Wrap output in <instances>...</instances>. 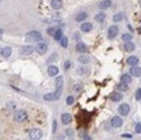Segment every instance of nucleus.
Segmentation results:
<instances>
[{
  "label": "nucleus",
  "instance_id": "obj_40",
  "mask_svg": "<svg viewBox=\"0 0 141 140\" xmlns=\"http://www.w3.org/2000/svg\"><path fill=\"white\" fill-rule=\"evenodd\" d=\"M1 34H2V30H0V35H1Z\"/></svg>",
  "mask_w": 141,
  "mask_h": 140
},
{
  "label": "nucleus",
  "instance_id": "obj_28",
  "mask_svg": "<svg viewBox=\"0 0 141 140\" xmlns=\"http://www.w3.org/2000/svg\"><path fill=\"white\" fill-rule=\"evenodd\" d=\"M60 44L62 48H67V47H68V37H66V36H62L60 40Z\"/></svg>",
  "mask_w": 141,
  "mask_h": 140
},
{
  "label": "nucleus",
  "instance_id": "obj_26",
  "mask_svg": "<svg viewBox=\"0 0 141 140\" xmlns=\"http://www.w3.org/2000/svg\"><path fill=\"white\" fill-rule=\"evenodd\" d=\"M105 18H106V16H105V14H103V13H99L98 15H96L95 18V21L98 22V23H102V22L105 20Z\"/></svg>",
  "mask_w": 141,
  "mask_h": 140
},
{
  "label": "nucleus",
  "instance_id": "obj_1",
  "mask_svg": "<svg viewBox=\"0 0 141 140\" xmlns=\"http://www.w3.org/2000/svg\"><path fill=\"white\" fill-rule=\"evenodd\" d=\"M43 39L42 34L36 30H33L26 34L25 36V41L28 43H36V42H39Z\"/></svg>",
  "mask_w": 141,
  "mask_h": 140
},
{
  "label": "nucleus",
  "instance_id": "obj_8",
  "mask_svg": "<svg viewBox=\"0 0 141 140\" xmlns=\"http://www.w3.org/2000/svg\"><path fill=\"white\" fill-rule=\"evenodd\" d=\"M33 51H34V48L32 46H24L21 48L20 53L21 55H29L33 53Z\"/></svg>",
  "mask_w": 141,
  "mask_h": 140
},
{
  "label": "nucleus",
  "instance_id": "obj_16",
  "mask_svg": "<svg viewBox=\"0 0 141 140\" xmlns=\"http://www.w3.org/2000/svg\"><path fill=\"white\" fill-rule=\"evenodd\" d=\"M76 50L80 53H85L88 50V48H87L86 44L83 43H79L77 45H76Z\"/></svg>",
  "mask_w": 141,
  "mask_h": 140
},
{
  "label": "nucleus",
  "instance_id": "obj_22",
  "mask_svg": "<svg viewBox=\"0 0 141 140\" xmlns=\"http://www.w3.org/2000/svg\"><path fill=\"white\" fill-rule=\"evenodd\" d=\"M88 18V14L86 12H81L79 13L75 18V21L76 22H82L84 20H86V18Z\"/></svg>",
  "mask_w": 141,
  "mask_h": 140
},
{
  "label": "nucleus",
  "instance_id": "obj_42",
  "mask_svg": "<svg viewBox=\"0 0 141 140\" xmlns=\"http://www.w3.org/2000/svg\"><path fill=\"white\" fill-rule=\"evenodd\" d=\"M0 1H1V0H0Z\"/></svg>",
  "mask_w": 141,
  "mask_h": 140
},
{
  "label": "nucleus",
  "instance_id": "obj_10",
  "mask_svg": "<svg viewBox=\"0 0 141 140\" xmlns=\"http://www.w3.org/2000/svg\"><path fill=\"white\" fill-rule=\"evenodd\" d=\"M47 72H48L49 75L55 76V75H56L59 73V69L57 68V67H56V66L51 65V66H49V67L48 68V69H47Z\"/></svg>",
  "mask_w": 141,
  "mask_h": 140
},
{
  "label": "nucleus",
  "instance_id": "obj_33",
  "mask_svg": "<svg viewBox=\"0 0 141 140\" xmlns=\"http://www.w3.org/2000/svg\"><path fill=\"white\" fill-rule=\"evenodd\" d=\"M82 89V87H81V85L80 84H75L74 85L73 87V90L75 91V92H80V91Z\"/></svg>",
  "mask_w": 141,
  "mask_h": 140
},
{
  "label": "nucleus",
  "instance_id": "obj_17",
  "mask_svg": "<svg viewBox=\"0 0 141 140\" xmlns=\"http://www.w3.org/2000/svg\"><path fill=\"white\" fill-rule=\"evenodd\" d=\"M78 61L81 64H88V63L90 62V57L88 55H81L78 57Z\"/></svg>",
  "mask_w": 141,
  "mask_h": 140
},
{
  "label": "nucleus",
  "instance_id": "obj_20",
  "mask_svg": "<svg viewBox=\"0 0 141 140\" xmlns=\"http://www.w3.org/2000/svg\"><path fill=\"white\" fill-rule=\"evenodd\" d=\"M111 4H112V2H111V0H104L100 4V9L101 10H106V9H108L109 7L111 6Z\"/></svg>",
  "mask_w": 141,
  "mask_h": 140
},
{
  "label": "nucleus",
  "instance_id": "obj_9",
  "mask_svg": "<svg viewBox=\"0 0 141 140\" xmlns=\"http://www.w3.org/2000/svg\"><path fill=\"white\" fill-rule=\"evenodd\" d=\"M62 0H51V7L55 10H59L62 7Z\"/></svg>",
  "mask_w": 141,
  "mask_h": 140
},
{
  "label": "nucleus",
  "instance_id": "obj_7",
  "mask_svg": "<svg viewBox=\"0 0 141 140\" xmlns=\"http://www.w3.org/2000/svg\"><path fill=\"white\" fill-rule=\"evenodd\" d=\"M122 124H123V120L119 116L113 117V119H111V125H112V126L114 127V128H119V127L122 126Z\"/></svg>",
  "mask_w": 141,
  "mask_h": 140
},
{
  "label": "nucleus",
  "instance_id": "obj_15",
  "mask_svg": "<svg viewBox=\"0 0 141 140\" xmlns=\"http://www.w3.org/2000/svg\"><path fill=\"white\" fill-rule=\"evenodd\" d=\"M77 73L80 75H87L90 73V68L88 67H81L77 69Z\"/></svg>",
  "mask_w": 141,
  "mask_h": 140
},
{
  "label": "nucleus",
  "instance_id": "obj_18",
  "mask_svg": "<svg viewBox=\"0 0 141 140\" xmlns=\"http://www.w3.org/2000/svg\"><path fill=\"white\" fill-rule=\"evenodd\" d=\"M127 63L130 66H136L138 63V58L134 55H132L127 59Z\"/></svg>",
  "mask_w": 141,
  "mask_h": 140
},
{
  "label": "nucleus",
  "instance_id": "obj_35",
  "mask_svg": "<svg viewBox=\"0 0 141 140\" xmlns=\"http://www.w3.org/2000/svg\"><path fill=\"white\" fill-rule=\"evenodd\" d=\"M135 131L137 133H141V122H138L135 126Z\"/></svg>",
  "mask_w": 141,
  "mask_h": 140
},
{
  "label": "nucleus",
  "instance_id": "obj_32",
  "mask_svg": "<svg viewBox=\"0 0 141 140\" xmlns=\"http://www.w3.org/2000/svg\"><path fill=\"white\" fill-rule=\"evenodd\" d=\"M66 102L68 105H71L74 104V102H75V99H74V97H72V96H69V97L67 98Z\"/></svg>",
  "mask_w": 141,
  "mask_h": 140
},
{
  "label": "nucleus",
  "instance_id": "obj_38",
  "mask_svg": "<svg viewBox=\"0 0 141 140\" xmlns=\"http://www.w3.org/2000/svg\"><path fill=\"white\" fill-rule=\"evenodd\" d=\"M121 137H128V138H132V136L131 134H123Z\"/></svg>",
  "mask_w": 141,
  "mask_h": 140
},
{
  "label": "nucleus",
  "instance_id": "obj_29",
  "mask_svg": "<svg viewBox=\"0 0 141 140\" xmlns=\"http://www.w3.org/2000/svg\"><path fill=\"white\" fill-rule=\"evenodd\" d=\"M118 90L120 91V92H126V91L128 90V86L126 83H120V84L118 85Z\"/></svg>",
  "mask_w": 141,
  "mask_h": 140
},
{
  "label": "nucleus",
  "instance_id": "obj_39",
  "mask_svg": "<svg viewBox=\"0 0 141 140\" xmlns=\"http://www.w3.org/2000/svg\"><path fill=\"white\" fill-rule=\"evenodd\" d=\"M56 121L55 120V121H54V126H53V132L56 131Z\"/></svg>",
  "mask_w": 141,
  "mask_h": 140
},
{
  "label": "nucleus",
  "instance_id": "obj_4",
  "mask_svg": "<svg viewBox=\"0 0 141 140\" xmlns=\"http://www.w3.org/2000/svg\"><path fill=\"white\" fill-rule=\"evenodd\" d=\"M119 33V28L117 25H112L111 27H109L108 29V32H107V36L109 39H114L116 36H117Z\"/></svg>",
  "mask_w": 141,
  "mask_h": 140
},
{
  "label": "nucleus",
  "instance_id": "obj_2",
  "mask_svg": "<svg viewBox=\"0 0 141 140\" xmlns=\"http://www.w3.org/2000/svg\"><path fill=\"white\" fill-rule=\"evenodd\" d=\"M27 118H28V114L24 110H19L16 112L14 115V119L17 122H24V120L27 119Z\"/></svg>",
  "mask_w": 141,
  "mask_h": 140
},
{
  "label": "nucleus",
  "instance_id": "obj_12",
  "mask_svg": "<svg viewBox=\"0 0 141 140\" xmlns=\"http://www.w3.org/2000/svg\"><path fill=\"white\" fill-rule=\"evenodd\" d=\"M92 29H93V25L91 23H84L81 24V29L83 32H89V31L92 30Z\"/></svg>",
  "mask_w": 141,
  "mask_h": 140
},
{
  "label": "nucleus",
  "instance_id": "obj_24",
  "mask_svg": "<svg viewBox=\"0 0 141 140\" xmlns=\"http://www.w3.org/2000/svg\"><path fill=\"white\" fill-rule=\"evenodd\" d=\"M121 82L126 83V84H128V83L132 82V77L129 75H123L121 76Z\"/></svg>",
  "mask_w": 141,
  "mask_h": 140
},
{
  "label": "nucleus",
  "instance_id": "obj_30",
  "mask_svg": "<svg viewBox=\"0 0 141 140\" xmlns=\"http://www.w3.org/2000/svg\"><path fill=\"white\" fill-rule=\"evenodd\" d=\"M132 36L130 35V34H124V35H122V40L125 41V42H129L132 40Z\"/></svg>",
  "mask_w": 141,
  "mask_h": 140
},
{
  "label": "nucleus",
  "instance_id": "obj_6",
  "mask_svg": "<svg viewBox=\"0 0 141 140\" xmlns=\"http://www.w3.org/2000/svg\"><path fill=\"white\" fill-rule=\"evenodd\" d=\"M119 112H120V115H123V116H127V115L130 112V106L127 104H121L120 106H119Z\"/></svg>",
  "mask_w": 141,
  "mask_h": 140
},
{
  "label": "nucleus",
  "instance_id": "obj_34",
  "mask_svg": "<svg viewBox=\"0 0 141 140\" xmlns=\"http://www.w3.org/2000/svg\"><path fill=\"white\" fill-rule=\"evenodd\" d=\"M135 99L137 100H141V88H138L136 92V94H135Z\"/></svg>",
  "mask_w": 141,
  "mask_h": 140
},
{
  "label": "nucleus",
  "instance_id": "obj_36",
  "mask_svg": "<svg viewBox=\"0 0 141 140\" xmlns=\"http://www.w3.org/2000/svg\"><path fill=\"white\" fill-rule=\"evenodd\" d=\"M66 133H67V135H68V137H72L73 135H74V131H73V130L72 129H67L66 130Z\"/></svg>",
  "mask_w": 141,
  "mask_h": 140
},
{
  "label": "nucleus",
  "instance_id": "obj_3",
  "mask_svg": "<svg viewBox=\"0 0 141 140\" xmlns=\"http://www.w3.org/2000/svg\"><path fill=\"white\" fill-rule=\"evenodd\" d=\"M29 138L33 139V140H37L40 139L42 137H43V132H42L41 130L39 129H32L30 131H29Z\"/></svg>",
  "mask_w": 141,
  "mask_h": 140
},
{
  "label": "nucleus",
  "instance_id": "obj_13",
  "mask_svg": "<svg viewBox=\"0 0 141 140\" xmlns=\"http://www.w3.org/2000/svg\"><path fill=\"white\" fill-rule=\"evenodd\" d=\"M122 94L120 93H113L112 94L110 95V99L111 100H113V101L114 102H118V101H120L121 100H122Z\"/></svg>",
  "mask_w": 141,
  "mask_h": 140
},
{
  "label": "nucleus",
  "instance_id": "obj_19",
  "mask_svg": "<svg viewBox=\"0 0 141 140\" xmlns=\"http://www.w3.org/2000/svg\"><path fill=\"white\" fill-rule=\"evenodd\" d=\"M11 53H12V50L10 47H5V48H4L3 50H2V55L5 58L10 57V56L11 55Z\"/></svg>",
  "mask_w": 141,
  "mask_h": 140
},
{
  "label": "nucleus",
  "instance_id": "obj_21",
  "mask_svg": "<svg viewBox=\"0 0 141 140\" xmlns=\"http://www.w3.org/2000/svg\"><path fill=\"white\" fill-rule=\"evenodd\" d=\"M124 48H125V50L127 51V52H132V51L134 50L135 45H134V43H131V42H127V43H125Z\"/></svg>",
  "mask_w": 141,
  "mask_h": 140
},
{
  "label": "nucleus",
  "instance_id": "obj_25",
  "mask_svg": "<svg viewBox=\"0 0 141 140\" xmlns=\"http://www.w3.org/2000/svg\"><path fill=\"white\" fill-rule=\"evenodd\" d=\"M63 86V77L62 76H58L56 79V87L60 88Z\"/></svg>",
  "mask_w": 141,
  "mask_h": 140
},
{
  "label": "nucleus",
  "instance_id": "obj_31",
  "mask_svg": "<svg viewBox=\"0 0 141 140\" xmlns=\"http://www.w3.org/2000/svg\"><path fill=\"white\" fill-rule=\"evenodd\" d=\"M122 14H120V13H119V14H116L113 16V20L114 21V22H120L122 20Z\"/></svg>",
  "mask_w": 141,
  "mask_h": 140
},
{
  "label": "nucleus",
  "instance_id": "obj_5",
  "mask_svg": "<svg viewBox=\"0 0 141 140\" xmlns=\"http://www.w3.org/2000/svg\"><path fill=\"white\" fill-rule=\"evenodd\" d=\"M35 50H36L39 55H44V54L48 51V46H47V44L43 43H37L36 45V47H35Z\"/></svg>",
  "mask_w": 141,
  "mask_h": 140
},
{
  "label": "nucleus",
  "instance_id": "obj_14",
  "mask_svg": "<svg viewBox=\"0 0 141 140\" xmlns=\"http://www.w3.org/2000/svg\"><path fill=\"white\" fill-rule=\"evenodd\" d=\"M71 121H72V117H71L70 114L68 113L62 114V116H61V122H62V124L68 125L69 123H71Z\"/></svg>",
  "mask_w": 141,
  "mask_h": 140
},
{
  "label": "nucleus",
  "instance_id": "obj_41",
  "mask_svg": "<svg viewBox=\"0 0 141 140\" xmlns=\"http://www.w3.org/2000/svg\"><path fill=\"white\" fill-rule=\"evenodd\" d=\"M139 4H141V0H139Z\"/></svg>",
  "mask_w": 141,
  "mask_h": 140
},
{
  "label": "nucleus",
  "instance_id": "obj_27",
  "mask_svg": "<svg viewBox=\"0 0 141 140\" xmlns=\"http://www.w3.org/2000/svg\"><path fill=\"white\" fill-rule=\"evenodd\" d=\"M61 37H62V31L61 29H58L54 33V38L56 41H60Z\"/></svg>",
  "mask_w": 141,
  "mask_h": 140
},
{
  "label": "nucleus",
  "instance_id": "obj_11",
  "mask_svg": "<svg viewBox=\"0 0 141 140\" xmlns=\"http://www.w3.org/2000/svg\"><path fill=\"white\" fill-rule=\"evenodd\" d=\"M131 75L135 77H140L141 76V68L139 67H133L130 69Z\"/></svg>",
  "mask_w": 141,
  "mask_h": 140
},
{
  "label": "nucleus",
  "instance_id": "obj_37",
  "mask_svg": "<svg viewBox=\"0 0 141 140\" xmlns=\"http://www.w3.org/2000/svg\"><path fill=\"white\" fill-rule=\"evenodd\" d=\"M64 66H65V69H68L69 67H70V61H67L65 62V64H64Z\"/></svg>",
  "mask_w": 141,
  "mask_h": 140
},
{
  "label": "nucleus",
  "instance_id": "obj_23",
  "mask_svg": "<svg viewBox=\"0 0 141 140\" xmlns=\"http://www.w3.org/2000/svg\"><path fill=\"white\" fill-rule=\"evenodd\" d=\"M43 99L45 100H48V101H53V100H56V98L54 94V93H46L43 96Z\"/></svg>",
  "mask_w": 141,
  "mask_h": 140
}]
</instances>
